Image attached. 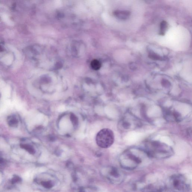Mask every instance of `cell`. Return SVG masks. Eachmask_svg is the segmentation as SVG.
Segmentation results:
<instances>
[{"mask_svg":"<svg viewBox=\"0 0 192 192\" xmlns=\"http://www.w3.org/2000/svg\"><path fill=\"white\" fill-rule=\"evenodd\" d=\"M21 148L29 152L30 154H33L35 153L34 149L31 145L28 144H21L20 145Z\"/></svg>","mask_w":192,"mask_h":192,"instance_id":"7","label":"cell"},{"mask_svg":"<svg viewBox=\"0 0 192 192\" xmlns=\"http://www.w3.org/2000/svg\"><path fill=\"white\" fill-rule=\"evenodd\" d=\"M114 141V133L109 128L101 129L96 136V143L101 148H109L113 144Z\"/></svg>","mask_w":192,"mask_h":192,"instance_id":"1","label":"cell"},{"mask_svg":"<svg viewBox=\"0 0 192 192\" xmlns=\"http://www.w3.org/2000/svg\"><path fill=\"white\" fill-rule=\"evenodd\" d=\"M92 68L93 70H99L101 67L100 63L97 60H94L92 61L91 63Z\"/></svg>","mask_w":192,"mask_h":192,"instance_id":"6","label":"cell"},{"mask_svg":"<svg viewBox=\"0 0 192 192\" xmlns=\"http://www.w3.org/2000/svg\"><path fill=\"white\" fill-rule=\"evenodd\" d=\"M148 192H159V191H152Z\"/></svg>","mask_w":192,"mask_h":192,"instance_id":"11","label":"cell"},{"mask_svg":"<svg viewBox=\"0 0 192 192\" xmlns=\"http://www.w3.org/2000/svg\"><path fill=\"white\" fill-rule=\"evenodd\" d=\"M168 24L167 21H162L160 24V31L159 32V35L161 36H164L166 31H167Z\"/></svg>","mask_w":192,"mask_h":192,"instance_id":"5","label":"cell"},{"mask_svg":"<svg viewBox=\"0 0 192 192\" xmlns=\"http://www.w3.org/2000/svg\"><path fill=\"white\" fill-rule=\"evenodd\" d=\"M21 181V178L17 176H15L14 177L13 179H12V182L13 183H18V182H19Z\"/></svg>","mask_w":192,"mask_h":192,"instance_id":"10","label":"cell"},{"mask_svg":"<svg viewBox=\"0 0 192 192\" xmlns=\"http://www.w3.org/2000/svg\"><path fill=\"white\" fill-rule=\"evenodd\" d=\"M115 14L119 18L124 20L127 19L130 15L129 11H116Z\"/></svg>","mask_w":192,"mask_h":192,"instance_id":"3","label":"cell"},{"mask_svg":"<svg viewBox=\"0 0 192 192\" xmlns=\"http://www.w3.org/2000/svg\"><path fill=\"white\" fill-rule=\"evenodd\" d=\"M42 185L46 188H50L53 186L52 183L50 181H46L42 182Z\"/></svg>","mask_w":192,"mask_h":192,"instance_id":"8","label":"cell"},{"mask_svg":"<svg viewBox=\"0 0 192 192\" xmlns=\"http://www.w3.org/2000/svg\"><path fill=\"white\" fill-rule=\"evenodd\" d=\"M8 124L11 127H16L18 124V121L14 116H10L7 119Z\"/></svg>","mask_w":192,"mask_h":192,"instance_id":"4","label":"cell"},{"mask_svg":"<svg viewBox=\"0 0 192 192\" xmlns=\"http://www.w3.org/2000/svg\"><path fill=\"white\" fill-rule=\"evenodd\" d=\"M170 185L174 190L183 192L188 189V184L186 178L182 175H174L170 179Z\"/></svg>","mask_w":192,"mask_h":192,"instance_id":"2","label":"cell"},{"mask_svg":"<svg viewBox=\"0 0 192 192\" xmlns=\"http://www.w3.org/2000/svg\"><path fill=\"white\" fill-rule=\"evenodd\" d=\"M149 57L150 58H151L154 60H161V58L160 57H159V55H156V54H154L153 53H151L149 54Z\"/></svg>","mask_w":192,"mask_h":192,"instance_id":"9","label":"cell"}]
</instances>
